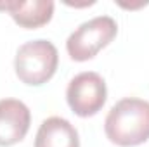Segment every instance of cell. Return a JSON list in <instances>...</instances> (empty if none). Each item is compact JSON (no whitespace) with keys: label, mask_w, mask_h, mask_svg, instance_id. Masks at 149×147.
I'll use <instances>...</instances> for the list:
<instances>
[{"label":"cell","mask_w":149,"mask_h":147,"mask_svg":"<svg viewBox=\"0 0 149 147\" xmlns=\"http://www.w3.org/2000/svg\"><path fill=\"white\" fill-rule=\"evenodd\" d=\"M104 133L118 147H135L149 140V102L125 97L113 106L104 119Z\"/></svg>","instance_id":"1"},{"label":"cell","mask_w":149,"mask_h":147,"mask_svg":"<svg viewBox=\"0 0 149 147\" xmlns=\"http://www.w3.org/2000/svg\"><path fill=\"white\" fill-rule=\"evenodd\" d=\"M59 52L50 40L38 38L23 43L14 57V73L28 87H42L57 71Z\"/></svg>","instance_id":"2"},{"label":"cell","mask_w":149,"mask_h":147,"mask_svg":"<svg viewBox=\"0 0 149 147\" xmlns=\"http://www.w3.org/2000/svg\"><path fill=\"white\" fill-rule=\"evenodd\" d=\"M118 35V24L109 16H97L81 23L66 40V52L76 62L94 59Z\"/></svg>","instance_id":"3"},{"label":"cell","mask_w":149,"mask_h":147,"mask_svg":"<svg viewBox=\"0 0 149 147\" xmlns=\"http://www.w3.org/2000/svg\"><path fill=\"white\" fill-rule=\"evenodd\" d=\"M108 101V87L104 78L95 71H83L70 80L66 88V102L80 118H92L104 107Z\"/></svg>","instance_id":"4"},{"label":"cell","mask_w":149,"mask_h":147,"mask_svg":"<svg viewBox=\"0 0 149 147\" xmlns=\"http://www.w3.org/2000/svg\"><path fill=\"white\" fill-rule=\"evenodd\" d=\"M31 125L30 107L19 99H0V147L19 144Z\"/></svg>","instance_id":"5"},{"label":"cell","mask_w":149,"mask_h":147,"mask_svg":"<svg viewBox=\"0 0 149 147\" xmlns=\"http://www.w3.org/2000/svg\"><path fill=\"white\" fill-rule=\"evenodd\" d=\"M52 0H2L0 10L7 12L24 30H37L50 23L54 16Z\"/></svg>","instance_id":"6"},{"label":"cell","mask_w":149,"mask_h":147,"mask_svg":"<svg viewBox=\"0 0 149 147\" xmlns=\"http://www.w3.org/2000/svg\"><path fill=\"white\" fill-rule=\"evenodd\" d=\"M35 147H80V135L66 118L50 116L38 128Z\"/></svg>","instance_id":"7"}]
</instances>
